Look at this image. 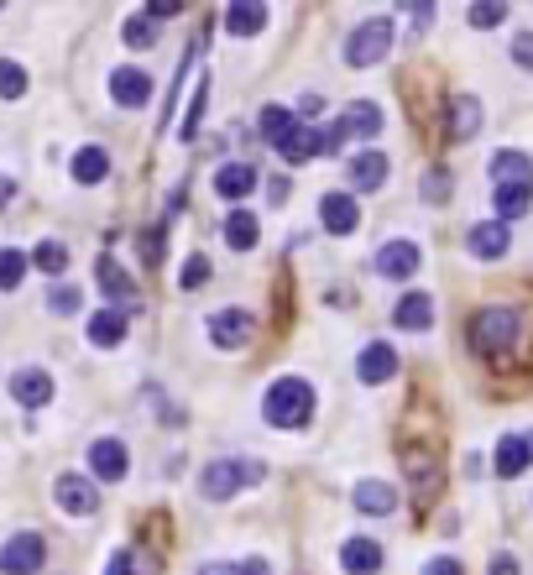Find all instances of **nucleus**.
<instances>
[{
	"mask_svg": "<svg viewBox=\"0 0 533 575\" xmlns=\"http://www.w3.org/2000/svg\"><path fill=\"white\" fill-rule=\"evenodd\" d=\"M147 16H152V21H162V16H178V0H152V6H147Z\"/></svg>",
	"mask_w": 533,
	"mask_h": 575,
	"instance_id": "42",
	"label": "nucleus"
},
{
	"mask_svg": "<svg viewBox=\"0 0 533 575\" xmlns=\"http://www.w3.org/2000/svg\"><path fill=\"white\" fill-rule=\"evenodd\" d=\"M340 570L345 575H377L382 570V544L377 539H361V534L345 539L340 544Z\"/></svg>",
	"mask_w": 533,
	"mask_h": 575,
	"instance_id": "11",
	"label": "nucleus"
},
{
	"mask_svg": "<svg viewBox=\"0 0 533 575\" xmlns=\"http://www.w3.org/2000/svg\"><path fill=\"white\" fill-rule=\"evenodd\" d=\"M0 95H6V100L27 95V74H21V63H0Z\"/></svg>",
	"mask_w": 533,
	"mask_h": 575,
	"instance_id": "35",
	"label": "nucleus"
},
{
	"mask_svg": "<svg viewBox=\"0 0 533 575\" xmlns=\"http://www.w3.org/2000/svg\"><path fill=\"white\" fill-rule=\"evenodd\" d=\"M204 278H210V257H189L178 272V288H199Z\"/></svg>",
	"mask_w": 533,
	"mask_h": 575,
	"instance_id": "37",
	"label": "nucleus"
},
{
	"mask_svg": "<svg viewBox=\"0 0 533 575\" xmlns=\"http://www.w3.org/2000/svg\"><path fill=\"white\" fill-rule=\"evenodd\" d=\"M492 575H518V560H513V555H497V560H492Z\"/></svg>",
	"mask_w": 533,
	"mask_h": 575,
	"instance_id": "43",
	"label": "nucleus"
},
{
	"mask_svg": "<svg viewBox=\"0 0 533 575\" xmlns=\"http://www.w3.org/2000/svg\"><path fill=\"white\" fill-rule=\"evenodd\" d=\"M262 476H267L262 460H241V455H230V460H210V466L199 471V492H204V502H230L241 487H257Z\"/></svg>",
	"mask_w": 533,
	"mask_h": 575,
	"instance_id": "2",
	"label": "nucleus"
},
{
	"mask_svg": "<svg viewBox=\"0 0 533 575\" xmlns=\"http://www.w3.org/2000/svg\"><path fill=\"white\" fill-rule=\"evenodd\" d=\"M492 204H497V220H502V225L518 220V215H528V210H533V183H497Z\"/></svg>",
	"mask_w": 533,
	"mask_h": 575,
	"instance_id": "17",
	"label": "nucleus"
},
{
	"mask_svg": "<svg viewBox=\"0 0 533 575\" xmlns=\"http://www.w3.org/2000/svg\"><path fill=\"white\" fill-rule=\"evenodd\" d=\"M492 178H497V183H533L528 152H497V157H492Z\"/></svg>",
	"mask_w": 533,
	"mask_h": 575,
	"instance_id": "30",
	"label": "nucleus"
},
{
	"mask_svg": "<svg viewBox=\"0 0 533 575\" xmlns=\"http://www.w3.org/2000/svg\"><path fill=\"white\" fill-rule=\"evenodd\" d=\"M225 27L236 37H257L267 27V6H262V0H236V6L225 11Z\"/></svg>",
	"mask_w": 533,
	"mask_h": 575,
	"instance_id": "21",
	"label": "nucleus"
},
{
	"mask_svg": "<svg viewBox=\"0 0 533 575\" xmlns=\"http://www.w3.org/2000/svg\"><path fill=\"white\" fill-rule=\"evenodd\" d=\"M513 63L533 74V32H518V37H513Z\"/></svg>",
	"mask_w": 533,
	"mask_h": 575,
	"instance_id": "39",
	"label": "nucleus"
},
{
	"mask_svg": "<svg viewBox=\"0 0 533 575\" xmlns=\"http://www.w3.org/2000/svg\"><path fill=\"white\" fill-rule=\"evenodd\" d=\"M476 131H481V100L476 95H455L450 100V136L455 142H471Z\"/></svg>",
	"mask_w": 533,
	"mask_h": 575,
	"instance_id": "20",
	"label": "nucleus"
},
{
	"mask_svg": "<svg viewBox=\"0 0 533 575\" xmlns=\"http://www.w3.org/2000/svg\"><path fill=\"white\" fill-rule=\"evenodd\" d=\"M21 278H27V257L16 246H0V293H16Z\"/></svg>",
	"mask_w": 533,
	"mask_h": 575,
	"instance_id": "31",
	"label": "nucleus"
},
{
	"mask_svg": "<svg viewBox=\"0 0 533 575\" xmlns=\"http://www.w3.org/2000/svg\"><path fill=\"white\" fill-rule=\"evenodd\" d=\"M251 189H257V168H251V163H225L215 173V194L220 199H246Z\"/></svg>",
	"mask_w": 533,
	"mask_h": 575,
	"instance_id": "18",
	"label": "nucleus"
},
{
	"mask_svg": "<svg viewBox=\"0 0 533 575\" xmlns=\"http://www.w3.org/2000/svg\"><path fill=\"white\" fill-rule=\"evenodd\" d=\"M293 126H298V121H293V110H283V105H267V110H262V136H267L272 147L283 142Z\"/></svg>",
	"mask_w": 533,
	"mask_h": 575,
	"instance_id": "32",
	"label": "nucleus"
},
{
	"mask_svg": "<svg viewBox=\"0 0 533 575\" xmlns=\"http://www.w3.org/2000/svg\"><path fill=\"white\" fill-rule=\"evenodd\" d=\"M262 419L272 429H298L314 419V387L304 377H277L262 398Z\"/></svg>",
	"mask_w": 533,
	"mask_h": 575,
	"instance_id": "1",
	"label": "nucleus"
},
{
	"mask_svg": "<svg viewBox=\"0 0 533 575\" xmlns=\"http://www.w3.org/2000/svg\"><path fill=\"white\" fill-rule=\"evenodd\" d=\"M257 241H262L257 215H251V210H230V220H225V246H230V251H251Z\"/></svg>",
	"mask_w": 533,
	"mask_h": 575,
	"instance_id": "23",
	"label": "nucleus"
},
{
	"mask_svg": "<svg viewBox=\"0 0 533 575\" xmlns=\"http://www.w3.org/2000/svg\"><path fill=\"white\" fill-rule=\"evenodd\" d=\"M105 575H131V555H115V560H110V570H105Z\"/></svg>",
	"mask_w": 533,
	"mask_h": 575,
	"instance_id": "44",
	"label": "nucleus"
},
{
	"mask_svg": "<svg viewBox=\"0 0 533 575\" xmlns=\"http://www.w3.org/2000/svg\"><path fill=\"white\" fill-rule=\"evenodd\" d=\"M466 246H471V257H481V262H497L502 251L513 246V236H507V225H502V220H481V225H471Z\"/></svg>",
	"mask_w": 533,
	"mask_h": 575,
	"instance_id": "15",
	"label": "nucleus"
},
{
	"mask_svg": "<svg viewBox=\"0 0 533 575\" xmlns=\"http://www.w3.org/2000/svg\"><path fill=\"white\" fill-rule=\"evenodd\" d=\"M351 183H356V189H382V183H387V157L382 152H361L351 163Z\"/></svg>",
	"mask_w": 533,
	"mask_h": 575,
	"instance_id": "29",
	"label": "nucleus"
},
{
	"mask_svg": "<svg viewBox=\"0 0 533 575\" xmlns=\"http://www.w3.org/2000/svg\"><path fill=\"white\" fill-rule=\"evenodd\" d=\"M11 199V178H0V204H6Z\"/></svg>",
	"mask_w": 533,
	"mask_h": 575,
	"instance_id": "47",
	"label": "nucleus"
},
{
	"mask_svg": "<svg viewBox=\"0 0 533 575\" xmlns=\"http://www.w3.org/2000/svg\"><path fill=\"white\" fill-rule=\"evenodd\" d=\"M199 575H241V565H199Z\"/></svg>",
	"mask_w": 533,
	"mask_h": 575,
	"instance_id": "45",
	"label": "nucleus"
},
{
	"mask_svg": "<svg viewBox=\"0 0 533 575\" xmlns=\"http://www.w3.org/2000/svg\"><path fill=\"white\" fill-rule=\"evenodd\" d=\"M110 100L115 105H126V110H142L152 100V79L142 74V68H115V79H110Z\"/></svg>",
	"mask_w": 533,
	"mask_h": 575,
	"instance_id": "10",
	"label": "nucleus"
},
{
	"mask_svg": "<svg viewBox=\"0 0 533 575\" xmlns=\"http://www.w3.org/2000/svg\"><path fill=\"white\" fill-rule=\"evenodd\" d=\"M277 152H283V163H293V168H298V163H309V157L319 152V131L298 121V126L283 136V142H277Z\"/></svg>",
	"mask_w": 533,
	"mask_h": 575,
	"instance_id": "22",
	"label": "nucleus"
},
{
	"mask_svg": "<svg viewBox=\"0 0 533 575\" xmlns=\"http://www.w3.org/2000/svg\"><path fill=\"white\" fill-rule=\"evenodd\" d=\"M48 560V539L42 534H16L0 544V575H37Z\"/></svg>",
	"mask_w": 533,
	"mask_h": 575,
	"instance_id": "5",
	"label": "nucleus"
},
{
	"mask_svg": "<svg viewBox=\"0 0 533 575\" xmlns=\"http://www.w3.org/2000/svg\"><path fill=\"white\" fill-rule=\"evenodd\" d=\"M319 220L330 236H351V230L361 225V210H356V199L351 194H324L319 199Z\"/></svg>",
	"mask_w": 533,
	"mask_h": 575,
	"instance_id": "12",
	"label": "nucleus"
},
{
	"mask_svg": "<svg viewBox=\"0 0 533 575\" xmlns=\"http://www.w3.org/2000/svg\"><path fill=\"white\" fill-rule=\"evenodd\" d=\"M105 173H110L105 147H79L74 152V183H105Z\"/></svg>",
	"mask_w": 533,
	"mask_h": 575,
	"instance_id": "27",
	"label": "nucleus"
},
{
	"mask_svg": "<svg viewBox=\"0 0 533 575\" xmlns=\"http://www.w3.org/2000/svg\"><path fill=\"white\" fill-rule=\"evenodd\" d=\"M533 466V450L523 434H502L497 440V476H523Z\"/></svg>",
	"mask_w": 533,
	"mask_h": 575,
	"instance_id": "19",
	"label": "nucleus"
},
{
	"mask_svg": "<svg viewBox=\"0 0 533 575\" xmlns=\"http://www.w3.org/2000/svg\"><path fill=\"white\" fill-rule=\"evenodd\" d=\"M11 398L21 408H42V403H53V377L48 372H37V366H21V372L11 377Z\"/></svg>",
	"mask_w": 533,
	"mask_h": 575,
	"instance_id": "14",
	"label": "nucleus"
},
{
	"mask_svg": "<svg viewBox=\"0 0 533 575\" xmlns=\"http://www.w3.org/2000/svg\"><path fill=\"white\" fill-rule=\"evenodd\" d=\"M387 53H392V21L387 16L361 21V27L351 32V42H345V63H351V68H372Z\"/></svg>",
	"mask_w": 533,
	"mask_h": 575,
	"instance_id": "4",
	"label": "nucleus"
},
{
	"mask_svg": "<svg viewBox=\"0 0 533 575\" xmlns=\"http://www.w3.org/2000/svg\"><path fill=\"white\" fill-rule=\"evenodd\" d=\"M251 314L246 309H220V314H210V340L220 345V351H241V345L251 340Z\"/></svg>",
	"mask_w": 533,
	"mask_h": 575,
	"instance_id": "8",
	"label": "nucleus"
},
{
	"mask_svg": "<svg viewBox=\"0 0 533 575\" xmlns=\"http://www.w3.org/2000/svg\"><path fill=\"white\" fill-rule=\"evenodd\" d=\"M523 440H528V450H533V434H523Z\"/></svg>",
	"mask_w": 533,
	"mask_h": 575,
	"instance_id": "48",
	"label": "nucleus"
},
{
	"mask_svg": "<svg viewBox=\"0 0 533 575\" xmlns=\"http://www.w3.org/2000/svg\"><path fill=\"white\" fill-rule=\"evenodd\" d=\"M356 377L361 382H392L398 377V351H392L387 340H372V345H361V356H356Z\"/></svg>",
	"mask_w": 533,
	"mask_h": 575,
	"instance_id": "7",
	"label": "nucleus"
},
{
	"mask_svg": "<svg viewBox=\"0 0 533 575\" xmlns=\"http://www.w3.org/2000/svg\"><path fill=\"white\" fill-rule=\"evenodd\" d=\"M424 575H466V570H460V560L439 555V560H429V565H424Z\"/></svg>",
	"mask_w": 533,
	"mask_h": 575,
	"instance_id": "41",
	"label": "nucleus"
},
{
	"mask_svg": "<svg viewBox=\"0 0 533 575\" xmlns=\"http://www.w3.org/2000/svg\"><path fill=\"white\" fill-rule=\"evenodd\" d=\"M89 340H95L100 351L121 345V340H126V314H121V309H100L95 319H89Z\"/></svg>",
	"mask_w": 533,
	"mask_h": 575,
	"instance_id": "25",
	"label": "nucleus"
},
{
	"mask_svg": "<svg viewBox=\"0 0 533 575\" xmlns=\"http://www.w3.org/2000/svg\"><path fill=\"white\" fill-rule=\"evenodd\" d=\"M157 21L152 16H126V27H121V37L131 42V48H152V42H157Z\"/></svg>",
	"mask_w": 533,
	"mask_h": 575,
	"instance_id": "33",
	"label": "nucleus"
},
{
	"mask_svg": "<svg viewBox=\"0 0 533 575\" xmlns=\"http://www.w3.org/2000/svg\"><path fill=\"white\" fill-rule=\"evenodd\" d=\"M392 319H398V330H429L434 325V298L429 293H403Z\"/></svg>",
	"mask_w": 533,
	"mask_h": 575,
	"instance_id": "16",
	"label": "nucleus"
},
{
	"mask_svg": "<svg viewBox=\"0 0 533 575\" xmlns=\"http://www.w3.org/2000/svg\"><path fill=\"white\" fill-rule=\"evenodd\" d=\"M340 147H345V126L335 121V126L319 131V152H340Z\"/></svg>",
	"mask_w": 533,
	"mask_h": 575,
	"instance_id": "40",
	"label": "nucleus"
},
{
	"mask_svg": "<svg viewBox=\"0 0 533 575\" xmlns=\"http://www.w3.org/2000/svg\"><path fill=\"white\" fill-rule=\"evenodd\" d=\"M413 272H419V246H413V241H387L377 251V278L403 283V278H413Z\"/></svg>",
	"mask_w": 533,
	"mask_h": 575,
	"instance_id": "9",
	"label": "nucleus"
},
{
	"mask_svg": "<svg viewBox=\"0 0 533 575\" xmlns=\"http://www.w3.org/2000/svg\"><path fill=\"white\" fill-rule=\"evenodd\" d=\"M32 262H37L42 272H63V267H68V246H63V241H42V246L32 251Z\"/></svg>",
	"mask_w": 533,
	"mask_h": 575,
	"instance_id": "34",
	"label": "nucleus"
},
{
	"mask_svg": "<svg viewBox=\"0 0 533 575\" xmlns=\"http://www.w3.org/2000/svg\"><path fill=\"white\" fill-rule=\"evenodd\" d=\"M340 126H345V136H377L382 131V110L372 100H356V105H345Z\"/></svg>",
	"mask_w": 533,
	"mask_h": 575,
	"instance_id": "24",
	"label": "nucleus"
},
{
	"mask_svg": "<svg viewBox=\"0 0 533 575\" xmlns=\"http://www.w3.org/2000/svg\"><path fill=\"white\" fill-rule=\"evenodd\" d=\"M356 508L361 513H392V508H398V492H392V481H361V487H356Z\"/></svg>",
	"mask_w": 533,
	"mask_h": 575,
	"instance_id": "26",
	"label": "nucleus"
},
{
	"mask_svg": "<svg viewBox=\"0 0 533 575\" xmlns=\"http://www.w3.org/2000/svg\"><path fill=\"white\" fill-rule=\"evenodd\" d=\"M241 575H272L267 560H241Z\"/></svg>",
	"mask_w": 533,
	"mask_h": 575,
	"instance_id": "46",
	"label": "nucleus"
},
{
	"mask_svg": "<svg viewBox=\"0 0 533 575\" xmlns=\"http://www.w3.org/2000/svg\"><path fill=\"white\" fill-rule=\"evenodd\" d=\"M53 497H58V508L63 513H74V518H89L100 508V492H95V481H84L79 471H68V476H58V487H53Z\"/></svg>",
	"mask_w": 533,
	"mask_h": 575,
	"instance_id": "6",
	"label": "nucleus"
},
{
	"mask_svg": "<svg viewBox=\"0 0 533 575\" xmlns=\"http://www.w3.org/2000/svg\"><path fill=\"white\" fill-rule=\"evenodd\" d=\"M502 21H507L502 0H481V6H471V27H502Z\"/></svg>",
	"mask_w": 533,
	"mask_h": 575,
	"instance_id": "36",
	"label": "nucleus"
},
{
	"mask_svg": "<svg viewBox=\"0 0 533 575\" xmlns=\"http://www.w3.org/2000/svg\"><path fill=\"white\" fill-rule=\"evenodd\" d=\"M79 304H84L79 288H53V293H48V309H53V314H74Z\"/></svg>",
	"mask_w": 533,
	"mask_h": 575,
	"instance_id": "38",
	"label": "nucleus"
},
{
	"mask_svg": "<svg viewBox=\"0 0 533 575\" xmlns=\"http://www.w3.org/2000/svg\"><path fill=\"white\" fill-rule=\"evenodd\" d=\"M95 278H100L105 298H115V304H121V298H131V293H136V283H131L126 272H121V262H115V257H100V262H95Z\"/></svg>",
	"mask_w": 533,
	"mask_h": 575,
	"instance_id": "28",
	"label": "nucleus"
},
{
	"mask_svg": "<svg viewBox=\"0 0 533 575\" xmlns=\"http://www.w3.org/2000/svg\"><path fill=\"white\" fill-rule=\"evenodd\" d=\"M89 471H95L100 481H121V476L131 471L126 445H121V440H95V445H89Z\"/></svg>",
	"mask_w": 533,
	"mask_h": 575,
	"instance_id": "13",
	"label": "nucleus"
},
{
	"mask_svg": "<svg viewBox=\"0 0 533 575\" xmlns=\"http://www.w3.org/2000/svg\"><path fill=\"white\" fill-rule=\"evenodd\" d=\"M518 335H523V314H518V309L492 304V309L471 314V345H476L481 356H502V351H513Z\"/></svg>",
	"mask_w": 533,
	"mask_h": 575,
	"instance_id": "3",
	"label": "nucleus"
}]
</instances>
